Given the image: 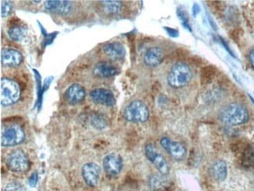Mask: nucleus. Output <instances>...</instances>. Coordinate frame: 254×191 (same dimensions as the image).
<instances>
[{"instance_id": "obj_1", "label": "nucleus", "mask_w": 254, "mask_h": 191, "mask_svg": "<svg viewBox=\"0 0 254 191\" xmlns=\"http://www.w3.org/2000/svg\"><path fill=\"white\" fill-rule=\"evenodd\" d=\"M248 111L242 104L233 103L229 104L220 112V120L228 126H239L244 124L249 120Z\"/></svg>"}, {"instance_id": "obj_2", "label": "nucleus", "mask_w": 254, "mask_h": 191, "mask_svg": "<svg viewBox=\"0 0 254 191\" xmlns=\"http://www.w3.org/2000/svg\"><path fill=\"white\" fill-rule=\"evenodd\" d=\"M192 78V73L188 65L178 63L171 69L168 76L169 85L174 88H182L188 85Z\"/></svg>"}, {"instance_id": "obj_3", "label": "nucleus", "mask_w": 254, "mask_h": 191, "mask_svg": "<svg viewBox=\"0 0 254 191\" xmlns=\"http://www.w3.org/2000/svg\"><path fill=\"white\" fill-rule=\"evenodd\" d=\"M1 104L3 106L13 105L18 101L20 97V89L17 82L13 79L2 78L1 79Z\"/></svg>"}, {"instance_id": "obj_4", "label": "nucleus", "mask_w": 254, "mask_h": 191, "mask_svg": "<svg viewBox=\"0 0 254 191\" xmlns=\"http://www.w3.org/2000/svg\"><path fill=\"white\" fill-rule=\"evenodd\" d=\"M124 117L131 123H145L149 119V110L146 104L140 100H134L126 107Z\"/></svg>"}, {"instance_id": "obj_5", "label": "nucleus", "mask_w": 254, "mask_h": 191, "mask_svg": "<svg viewBox=\"0 0 254 191\" xmlns=\"http://www.w3.org/2000/svg\"><path fill=\"white\" fill-rule=\"evenodd\" d=\"M8 169L14 173H24L30 167L29 160L21 150H14L6 159Z\"/></svg>"}, {"instance_id": "obj_6", "label": "nucleus", "mask_w": 254, "mask_h": 191, "mask_svg": "<svg viewBox=\"0 0 254 191\" xmlns=\"http://www.w3.org/2000/svg\"><path fill=\"white\" fill-rule=\"evenodd\" d=\"M25 133L21 127L11 126L8 127L1 136V144L2 147H13L24 142Z\"/></svg>"}, {"instance_id": "obj_7", "label": "nucleus", "mask_w": 254, "mask_h": 191, "mask_svg": "<svg viewBox=\"0 0 254 191\" xmlns=\"http://www.w3.org/2000/svg\"><path fill=\"white\" fill-rule=\"evenodd\" d=\"M145 154L149 162H151L156 166L161 174L167 175L169 173V167L165 158L153 144L149 143L146 145L145 147Z\"/></svg>"}, {"instance_id": "obj_8", "label": "nucleus", "mask_w": 254, "mask_h": 191, "mask_svg": "<svg viewBox=\"0 0 254 191\" xmlns=\"http://www.w3.org/2000/svg\"><path fill=\"white\" fill-rule=\"evenodd\" d=\"M101 169L97 164L89 162L83 165L81 174L87 185L95 188L99 184Z\"/></svg>"}, {"instance_id": "obj_9", "label": "nucleus", "mask_w": 254, "mask_h": 191, "mask_svg": "<svg viewBox=\"0 0 254 191\" xmlns=\"http://www.w3.org/2000/svg\"><path fill=\"white\" fill-rule=\"evenodd\" d=\"M160 144L175 159L182 160L186 157L187 150L184 145L179 142L172 141L168 138L163 137L160 139Z\"/></svg>"}, {"instance_id": "obj_10", "label": "nucleus", "mask_w": 254, "mask_h": 191, "mask_svg": "<svg viewBox=\"0 0 254 191\" xmlns=\"http://www.w3.org/2000/svg\"><path fill=\"white\" fill-rule=\"evenodd\" d=\"M90 97L95 103L104 106L112 107L116 104L115 95L109 89L102 88L94 89L91 92Z\"/></svg>"}, {"instance_id": "obj_11", "label": "nucleus", "mask_w": 254, "mask_h": 191, "mask_svg": "<svg viewBox=\"0 0 254 191\" xmlns=\"http://www.w3.org/2000/svg\"><path fill=\"white\" fill-rule=\"evenodd\" d=\"M103 167L106 173L110 176H117L123 168V162L120 155L113 153L109 154L103 160Z\"/></svg>"}, {"instance_id": "obj_12", "label": "nucleus", "mask_w": 254, "mask_h": 191, "mask_svg": "<svg viewBox=\"0 0 254 191\" xmlns=\"http://www.w3.org/2000/svg\"><path fill=\"white\" fill-rule=\"evenodd\" d=\"M23 62L22 54L13 49L2 50L1 54V63L5 67L18 66Z\"/></svg>"}, {"instance_id": "obj_13", "label": "nucleus", "mask_w": 254, "mask_h": 191, "mask_svg": "<svg viewBox=\"0 0 254 191\" xmlns=\"http://www.w3.org/2000/svg\"><path fill=\"white\" fill-rule=\"evenodd\" d=\"M86 96L85 89L79 84H74L66 89L65 97L69 104H77L81 103Z\"/></svg>"}, {"instance_id": "obj_14", "label": "nucleus", "mask_w": 254, "mask_h": 191, "mask_svg": "<svg viewBox=\"0 0 254 191\" xmlns=\"http://www.w3.org/2000/svg\"><path fill=\"white\" fill-rule=\"evenodd\" d=\"M45 8L52 13L58 14H66L71 9V3L64 0H50L45 2Z\"/></svg>"}, {"instance_id": "obj_15", "label": "nucleus", "mask_w": 254, "mask_h": 191, "mask_svg": "<svg viewBox=\"0 0 254 191\" xmlns=\"http://www.w3.org/2000/svg\"><path fill=\"white\" fill-rule=\"evenodd\" d=\"M164 52L159 47H152L147 50L144 57V62L149 67H155L162 62Z\"/></svg>"}, {"instance_id": "obj_16", "label": "nucleus", "mask_w": 254, "mask_h": 191, "mask_svg": "<svg viewBox=\"0 0 254 191\" xmlns=\"http://www.w3.org/2000/svg\"><path fill=\"white\" fill-rule=\"evenodd\" d=\"M93 72L100 78H110L115 76L118 73V69L107 62H101L95 65Z\"/></svg>"}, {"instance_id": "obj_17", "label": "nucleus", "mask_w": 254, "mask_h": 191, "mask_svg": "<svg viewBox=\"0 0 254 191\" xmlns=\"http://www.w3.org/2000/svg\"><path fill=\"white\" fill-rule=\"evenodd\" d=\"M210 177L215 181H223L227 177L228 168L226 163L223 161H217L212 164L209 169Z\"/></svg>"}, {"instance_id": "obj_18", "label": "nucleus", "mask_w": 254, "mask_h": 191, "mask_svg": "<svg viewBox=\"0 0 254 191\" xmlns=\"http://www.w3.org/2000/svg\"><path fill=\"white\" fill-rule=\"evenodd\" d=\"M103 51L109 58L115 60L122 59L126 54L125 47L120 43H107L103 47Z\"/></svg>"}, {"instance_id": "obj_19", "label": "nucleus", "mask_w": 254, "mask_h": 191, "mask_svg": "<svg viewBox=\"0 0 254 191\" xmlns=\"http://www.w3.org/2000/svg\"><path fill=\"white\" fill-rule=\"evenodd\" d=\"M101 6L105 13L108 14H116L122 10V2L115 0L102 1Z\"/></svg>"}, {"instance_id": "obj_20", "label": "nucleus", "mask_w": 254, "mask_h": 191, "mask_svg": "<svg viewBox=\"0 0 254 191\" xmlns=\"http://www.w3.org/2000/svg\"><path fill=\"white\" fill-rule=\"evenodd\" d=\"M8 35L13 41H21L24 37V28L22 27L15 25L9 28Z\"/></svg>"}, {"instance_id": "obj_21", "label": "nucleus", "mask_w": 254, "mask_h": 191, "mask_svg": "<svg viewBox=\"0 0 254 191\" xmlns=\"http://www.w3.org/2000/svg\"><path fill=\"white\" fill-rule=\"evenodd\" d=\"M91 122L93 127H96V128H105L107 127V121L105 120L104 118L102 117L101 115H93L91 118Z\"/></svg>"}, {"instance_id": "obj_22", "label": "nucleus", "mask_w": 254, "mask_h": 191, "mask_svg": "<svg viewBox=\"0 0 254 191\" xmlns=\"http://www.w3.org/2000/svg\"><path fill=\"white\" fill-rule=\"evenodd\" d=\"M13 9V4L9 1L1 2V16L2 17H7Z\"/></svg>"}, {"instance_id": "obj_23", "label": "nucleus", "mask_w": 254, "mask_h": 191, "mask_svg": "<svg viewBox=\"0 0 254 191\" xmlns=\"http://www.w3.org/2000/svg\"><path fill=\"white\" fill-rule=\"evenodd\" d=\"M4 191H26V190L20 183L12 182L6 186Z\"/></svg>"}, {"instance_id": "obj_24", "label": "nucleus", "mask_w": 254, "mask_h": 191, "mask_svg": "<svg viewBox=\"0 0 254 191\" xmlns=\"http://www.w3.org/2000/svg\"><path fill=\"white\" fill-rule=\"evenodd\" d=\"M246 164L249 165H254V150H250V153L246 154Z\"/></svg>"}, {"instance_id": "obj_25", "label": "nucleus", "mask_w": 254, "mask_h": 191, "mask_svg": "<svg viewBox=\"0 0 254 191\" xmlns=\"http://www.w3.org/2000/svg\"><path fill=\"white\" fill-rule=\"evenodd\" d=\"M38 181V173H33L32 175H31V177H29V180H28V183H29L30 187H32V188H35L36 184H37Z\"/></svg>"}, {"instance_id": "obj_26", "label": "nucleus", "mask_w": 254, "mask_h": 191, "mask_svg": "<svg viewBox=\"0 0 254 191\" xmlns=\"http://www.w3.org/2000/svg\"><path fill=\"white\" fill-rule=\"evenodd\" d=\"M166 30H167V32H168L170 36H173V37L178 36V35H179L177 30L172 29V28H166Z\"/></svg>"}, {"instance_id": "obj_27", "label": "nucleus", "mask_w": 254, "mask_h": 191, "mask_svg": "<svg viewBox=\"0 0 254 191\" xmlns=\"http://www.w3.org/2000/svg\"><path fill=\"white\" fill-rule=\"evenodd\" d=\"M250 62H251L252 67L254 68V50H252L251 54H250Z\"/></svg>"}, {"instance_id": "obj_28", "label": "nucleus", "mask_w": 254, "mask_h": 191, "mask_svg": "<svg viewBox=\"0 0 254 191\" xmlns=\"http://www.w3.org/2000/svg\"><path fill=\"white\" fill-rule=\"evenodd\" d=\"M192 12H193L194 15H196L197 13H199V7L197 4L194 5L193 8H192Z\"/></svg>"}]
</instances>
